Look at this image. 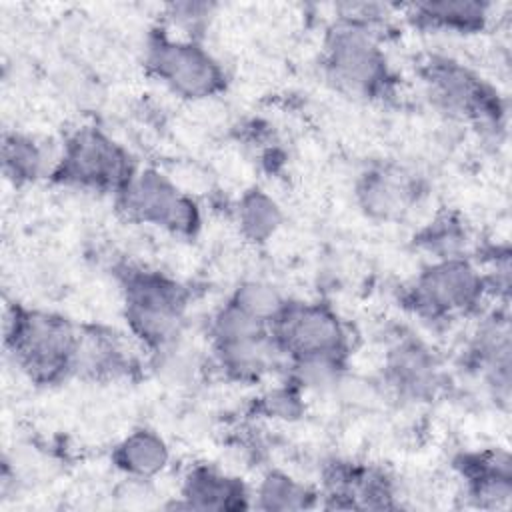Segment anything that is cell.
<instances>
[{
  "mask_svg": "<svg viewBox=\"0 0 512 512\" xmlns=\"http://www.w3.org/2000/svg\"><path fill=\"white\" fill-rule=\"evenodd\" d=\"M118 284L130 336L154 354L176 348L192 296L188 286L166 272L134 264L118 268Z\"/></svg>",
  "mask_w": 512,
  "mask_h": 512,
  "instance_id": "obj_1",
  "label": "cell"
},
{
  "mask_svg": "<svg viewBox=\"0 0 512 512\" xmlns=\"http://www.w3.org/2000/svg\"><path fill=\"white\" fill-rule=\"evenodd\" d=\"M80 326L62 314L8 304L4 310V348L14 366L38 386L72 378Z\"/></svg>",
  "mask_w": 512,
  "mask_h": 512,
  "instance_id": "obj_2",
  "label": "cell"
},
{
  "mask_svg": "<svg viewBox=\"0 0 512 512\" xmlns=\"http://www.w3.org/2000/svg\"><path fill=\"white\" fill-rule=\"evenodd\" d=\"M380 26L336 16L328 26L320 64L326 80L342 94L382 100L394 90V74L380 42Z\"/></svg>",
  "mask_w": 512,
  "mask_h": 512,
  "instance_id": "obj_3",
  "label": "cell"
},
{
  "mask_svg": "<svg viewBox=\"0 0 512 512\" xmlns=\"http://www.w3.org/2000/svg\"><path fill=\"white\" fill-rule=\"evenodd\" d=\"M484 272L470 256L430 260L402 294L404 306L428 322H448L480 310L486 300Z\"/></svg>",
  "mask_w": 512,
  "mask_h": 512,
  "instance_id": "obj_4",
  "label": "cell"
},
{
  "mask_svg": "<svg viewBox=\"0 0 512 512\" xmlns=\"http://www.w3.org/2000/svg\"><path fill=\"white\" fill-rule=\"evenodd\" d=\"M418 72L428 98L444 114L472 122L488 134L504 128L506 108L498 90L466 64L430 54L420 62Z\"/></svg>",
  "mask_w": 512,
  "mask_h": 512,
  "instance_id": "obj_5",
  "label": "cell"
},
{
  "mask_svg": "<svg viewBox=\"0 0 512 512\" xmlns=\"http://www.w3.org/2000/svg\"><path fill=\"white\" fill-rule=\"evenodd\" d=\"M144 66L174 96L190 102L218 96L228 82L222 62L202 40L174 36L166 28L148 36Z\"/></svg>",
  "mask_w": 512,
  "mask_h": 512,
  "instance_id": "obj_6",
  "label": "cell"
},
{
  "mask_svg": "<svg viewBox=\"0 0 512 512\" xmlns=\"http://www.w3.org/2000/svg\"><path fill=\"white\" fill-rule=\"evenodd\" d=\"M136 170L134 158L118 140L96 126H82L66 138L50 176L66 188L116 196Z\"/></svg>",
  "mask_w": 512,
  "mask_h": 512,
  "instance_id": "obj_7",
  "label": "cell"
},
{
  "mask_svg": "<svg viewBox=\"0 0 512 512\" xmlns=\"http://www.w3.org/2000/svg\"><path fill=\"white\" fill-rule=\"evenodd\" d=\"M120 214L174 236H194L202 226L196 200L156 168H138L114 196Z\"/></svg>",
  "mask_w": 512,
  "mask_h": 512,
  "instance_id": "obj_8",
  "label": "cell"
},
{
  "mask_svg": "<svg viewBox=\"0 0 512 512\" xmlns=\"http://www.w3.org/2000/svg\"><path fill=\"white\" fill-rule=\"evenodd\" d=\"M284 360L342 358L350 354V332L340 314L326 302L288 300L270 326Z\"/></svg>",
  "mask_w": 512,
  "mask_h": 512,
  "instance_id": "obj_9",
  "label": "cell"
},
{
  "mask_svg": "<svg viewBox=\"0 0 512 512\" xmlns=\"http://www.w3.org/2000/svg\"><path fill=\"white\" fill-rule=\"evenodd\" d=\"M384 390L398 402L420 404L434 400L446 384L438 354L418 336H396L382 360Z\"/></svg>",
  "mask_w": 512,
  "mask_h": 512,
  "instance_id": "obj_10",
  "label": "cell"
},
{
  "mask_svg": "<svg viewBox=\"0 0 512 512\" xmlns=\"http://www.w3.org/2000/svg\"><path fill=\"white\" fill-rule=\"evenodd\" d=\"M320 506L336 510H394L398 486L394 476L376 464L330 460L322 468Z\"/></svg>",
  "mask_w": 512,
  "mask_h": 512,
  "instance_id": "obj_11",
  "label": "cell"
},
{
  "mask_svg": "<svg viewBox=\"0 0 512 512\" xmlns=\"http://www.w3.org/2000/svg\"><path fill=\"white\" fill-rule=\"evenodd\" d=\"M424 198L422 178L392 160H378L354 180V200L362 214L376 222H400Z\"/></svg>",
  "mask_w": 512,
  "mask_h": 512,
  "instance_id": "obj_12",
  "label": "cell"
},
{
  "mask_svg": "<svg viewBox=\"0 0 512 512\" xmlns=\"http://www.w3.org/2000/svg\"><path fill=\"white\" fill-rule=\"evenodd\" d=\"M510 320L506 310L496 308L484 314L472 330L466 348L464 364L482 378L492 398L508 404L512 382V340Z\"/></svg>",
  "mask_w": 512,
  "mask_h": 512,
  "instance_id": "obj_13",
  "label": "cell"
},
{
  "mask_svg": "<svg viewBox=\"0 0 512 512\" xmlns=\"http://www.w3.org/2000/svg\"><path fill=\"white\" fill-rule=\"evenodd\" d=\"M170 508L200 512H238L252 508V492L242 478L212 464H194L182 476L178 500Z\"/></svg>",
  "mask_w": 512,
  "mask_h": 512,
  "instance_id": "obj_14",
  "label": "cell"
},
{
  "mask_svg": "<svg viewBox=\"0 0 512 512\" xmlns=\"http://www.w3.org/2000/svg\"><path fill=\"white\" fill-rule=\"evenodd\" d=\"M468 502L482 510H500L512 498V460L504 450L462 454L454 462Z\"/></svg>",
  "mask_w": 512,
  "mask_h": 512,
  "instance_id": "obj_15",
  "label": "cell"
},
{
  "mask_svg": "<svg viewBox=\"0 0 512 512\" xmlns=\"http://www.w3.org/2000/svg\"><path fill=\"white\" fill-rule=\"evenodd\" d=\"M136 368L122 336L102 326H80L72 376L90 382H114Z\"/></svg>",
  "mask_w": 512,
  "mask_h": 512,
  "instance_id": "obj_16",
  "label": "cell"
},
{
  "mask_svg": "<svg viewBox=\"0 0 512 512\" xmlns=\"http://www.w3.org/2000/svg\"><path fill=\"white\" fill-rule=\"evenodd\" d=\"M410 24L422 30H440L450 34L482 32L492 16V4L478 0H438L414 2L404 8Z\"/></svg>",
  "mask_w": 512,
  "mask_h": 512,
  "instance_id": "obj_17",
  "label": "cell"
},
{
  "mask_svg": "<svg viewBox=\"0 0 512 512\" xmlns=\"http://www.w3.org/2000/svg\"><path fill=\"white\" fill-rule=\"evenodd\" d=\"M112 464L132 480H152L170 466V446L164 436L148 426L130 430L112 448Z\"/></svg>",
  "mask_w": 512,
  "mask_h": 512,
  "instance_id": "obj_18",
  "label": "cell"
},
{
  "mask_svg": "<svg viewBox=\"0 0 512 512\" xmlns=\"http://www.w3.org/2000/svg\"><path fill=\"white\" fill-rule=\"evenodd\" d=\"M320 506V492L284 470H268L252 490V508L294 512Z\"/></svg>",
  "mask_w": 512,
  "mask_h": 512,
  "instance_id": "obj_19",
  "label": "cell"
},
{
  "mask_svg": "<svg viewBox=\"0 0 512 512\" xmlns=\"http://www.w3.org/2000/svg\"><path fill=\"white\" fill-rule=\"evenodd\" d=\"M234 216L240 234L252 244L268 242L284 222L280 204L258 186H252L240 194Z\"/></svg>",
  "mask_w": 512,
  "mask_h": 512,
  "instance_id": "obj_20",
  "label": "cell"
},
{
  "mask_svg": "<svg viewBox=\"0 0 512 512\" xmlns=\"http://www.w3.org/2000/svg\"><path fill=\"white\" fill-rule=\"evenodd\" d=\"M0 158L2 172L14 186L36 182L46 172V152L42 144L22 132H4Z\"/></svg>",
  "mask_w": 512,
  "mask_h": 512,
  "instance_id": "obj_21",
  "label": "cell"
},
{
  "mask_svg": "<svg viewBox=\"0 0 512 512\" xmlns=\"http://www.w3.org/2000/svg\"><path fill=\"white\" fill-rule=\"evenodd\" d=\"M416 246L430 254L432 260L460 258L468 254L470 234L466 224L454 214H442L428 222L416 236Z\"/></svg>",
  "mask_w": 512,
  "mask_h": 512,
  "instance_id": "obj_22",
  "label": "cell"
},
{
  "mask_svg": "<svg viewBox=\"0 0 512 512\" xmlns=\"http://www.w3.org/2000/svg\"><path fill=\"white\" fill-rule=\"evenodd\" d=\"M230 300L256 320L272 326L290 298L284 296L282 290L276 288L272 282L244 280L234 288Z\"/></svg>",
  "mask_w": 512,
  "mask_h": 512,
  "instance_id": "obj_23",
  "label": "cell"
},
{
  "mask_svg": "<svg viewBox=\"0 0 512 512\" xmlns=\"http://www.w3.org/2000/svg\"><path fill=\"white\" fill-rule=\"evenodd\" d=\"M304 408V390L288 378L280 386H274L256 398V414L270 420L294 422L304 414Z\"/></svg>",
  "mask_w": 512,
  "mask_h": 512,
  "instance_id": "obj_24",
  "label": "cell"
},
{
  "mask_svg": "<svg viewBox=\"0 0 512 512\" xmlns=\"http://www.w3.org/2000/svg\"><path fill=\"white\" fill-rule=\"evenodd\" d=\"M216 12V4L212 2H172L164 6V16L170 28L178 30L176 36L200 40L202 32L210 24Z\"/></svg>",
  "mask_w": 512,
  "mask_h": 512,
  "instance_id": "obj_25",
  "label": "cell"
}]
</instances>
